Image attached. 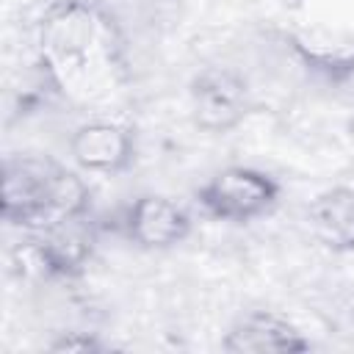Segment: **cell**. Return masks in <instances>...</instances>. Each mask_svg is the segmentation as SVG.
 I'll return each mask as SVG.
<instances>
[{"instance_id": "9c48e42d", "label": "cell", "mask_w": 354, "mask_h": 354, "mask_svg": "<svg viewBox=\"0 0 354 354\" xmlns=\"http://www.w3.org/2000/svg\"><path fill=\"white\" fill-rule=\"evenodd\" d=\"M221 346L227 351L263 354V351H304L310 348V340H304L301 332L277 313H252L227 332Z\"/></svg>"}, {"instance_id": "30bf717a", "label": "cell", "mask_w": 354, "mask_h": 354, "mask_svg": "<svg viewBox=\"0 0 354 354\" xmlns=\"http://www.w3.org/2000/svg\"><path fill=\"white\" fill-rule=\"evenodd\" d=\"M53 348H55V351H75V348H97V343H94L91 337H75V332H72V335H66L64 340L53 343Z\"/></svg>"}, {"instance_id": "ba28073f", "label": "cell", "mask_w": 354, "mask_h": 354, "mask_svg": "<svg viewBox=\"0 0 354 354\" xmlns=\"http://www.w3.org/2000/svg\"><path fill=\"white\" fill-rule=\"evenodd\" d=\"M310 232L332 252H354V188L321 191L307 207Z\"/></svg>"}, {"instance_id": "7a4b0ae2", "label": "cell", "mask_w": 354, "mask_h": 354, "mask_svg": "<svg viewBox=\"0 0 354 354\" xmlns=\"http://www.w3.org/2000/svg\"><path fill=\"white\" fill-rule=\"evenodd\" d=\"M196 196L207 216H213L218 221L246 224V221L266 216L277 205L279 188L260 169L227 166V169L216 171L199 188Z\"/></svg>"}, {"instance_id": "3957f363", "label": "cell", "mask_w": 354, "mask_h": 354, "mask_svg": "<svg viewBox=\"0 0 354 354\" xmlns=\"http://www.w3.org/2000/svg\"><path fill=\"white\" fill-rule=\"evenodd\" d=\"M97 14L80 0L55 6L41 22V55L53 69H80L97 41Z\"/></svg>"}, {"instance_id": "277c9868", "label": "cell", "mask_w": 354, "mask_h": 354, "mask_svg": "<svg viewBox=\"0 0 354 354\" xmlns=\"http://www.w3.org/2000/svg\"><path fill=\"white\" fill-rule=\"evenodd\" d=\"M91 249H94V230L86 221V213H80L39 230L28 246V254L36 260L41 274L66 277L86 266Z\"/></svg>"}, {"instance_id": "52a82bcc", "label": "cell", "mask_w": 354, "mask_h": 354, "mask_svg": "<svg viewBox=\"0 0 354 354\" xmlns=\"http://www.w3.org/2000/svg\"><path fill=\"white\" fill-rule=\"evenodd\" d=\"M188 230H191L188 213L177 202L155 194L138 196L124 216L127 238L144 249H169L180 243L188 235Z\"/></svg>"}, {"instance_id": "8992f818", "label": "cell", "mask_w": 354, "mask_h": 354, "mask_svg": "<svg viewBox=\"0 0 354 354\" xmlns=\"http://www.w3.org/2000/svg\"><path fill=\"white\" fill-rule=\"evenodd\" d=\"M72 158L80 169L97 171V174H113L130 166L136 141L133 133L116 122H86L72 133L69 141Z\"/></svg>"}, {"instance_id": "5b68a950", "label": "cell", "mask_w": 354, "mask_h": 354, "mask_svg": "<svg viewBox=\"0 0 354 354\" xmlns=\"http://www.w3.org/2000/svg\"><path fill=\"white\" fill-rule=\"evenodd\" d=\"M191 102L202 130H230L246 113V83L230 69H205L191 86Z\"/></svg>"}, {"instance_id": "6da1fadb", "label": "cell", "mask_w": 354, "mask_h": 354, "mask_svg": "<svg viewBox=\"0 0 354 354\" xmlns=\"http://www.w3.org/2000/svg\"><path fill=\"white\" fill-rule=\"evenodd\" d=\"M88 207V188L50 158H6L3 166V218L33 232L80 216Z\"/></svg>"}]
</instances>
